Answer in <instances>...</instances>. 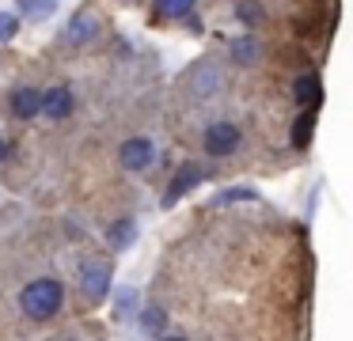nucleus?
<instances>
[{"mask_svg": "<svg viewBox=\"0 0 353 341\" xmlns=\"http://www.w3.org/2000/svg\"><path fill=\"white\" fill-rule=\"evenodd\" d=\"M61 300H65V288H61V280H54V277H39V280H31V285L23 288V296H19V303H23V311L31 318H54L57 311H61Z\"/></svg>", "mask_w": 353, "mask_h": 341, "instance_id": "obj_1", "label": "nucleus"}, {"mask_svg": "<svg viewBox=\"0 0 353 341\" xmlns=\"http://www.w3.org/2000/svg\"><path fill=\"white\" fill-rule=\"evenodd\" d=\"M236 148H239V129L232 125V121L209 125V133H205V152L209 156H232Z\"/></svg>", "mask_w": 353, "mask_h": 341, "instance_id": "obj_2", "label": "nucleus"}, {"mask_svg": "<svg viewBox=\"0 0 353 341\" xmlns=\"http://www.w3.org/2000/svg\"><path fill=\"white\" fill-rule=\"evenodd\" d=\"M80 288H84L88 300H103L110 292V265L107 262H88L80 269Z\"/></svg>", "mask_w": 353, "mask_h": 341, "instance_id": "obj_3", "label": "nucleus"}, {"mask_svg": "<svg viewBox=\"0 0 353 341\" xmlns=\"http://www.w3.org/2000/svg\"><path fill=\"white\" fill-rule=\"evenodd\" d=\"M152 159H156V148H152L148 136H130V141L122 144V167L125 171H145Z\"/></svg>", "mask_w": 353, "mask_h": 341, "instance_id": "obj_4", "label": "nucleus"}, {"mask_svg": "<svg viewBox=\"0 0 353 341\" xmlns=\"http://www.w3.org/2000/svg\"><path fill=\"white\" fill-rule=\"evenodd\" d=\"M95 34H99V12H95V8H80L69 23V42L84 45V42H92Z\"/></svg>", "mask_w": 353, "mask_h": 341, "instance_id": "obj_5", "label": "nucleus"}, {"mask_svg": "<svg viewBox=\"0 0 353 341\" xmlns=\"http://www.w3.org/2000/svg\"><path fill=\"white\" fill-rule=\"evenodd\" d=\"M201 178H205V171H201L198 163H183V171L175 174V182H171V186H168V194H163V205L171 209V205H175L183 194H190V189L198 186Z\"/></svg>", "mask_w": 353, "mask_h": 341, "instance_id": "obj_6", "label": "nucleus"}, {"mask_svg": "<svg viewBox=\"0 0 353 341\" xmlns=\"http://www.w3.org/2000/svg\"><path fill=\"white\" fill-rule=\"evenodd\" d=\"M39 114H50V118H69V114H72V91L69 87H50L46 95H42Z\"/></svg>", "mask_w": 353, "mask_h": 341, "instance_id": "obj_7", "label": "nucleus"}, {"mask_svg": "<svg viewBox=\"0 0 353 341\" xmlns=\"http://www.w3.org/2000/svg\"><path fill=\"white\" fill-rule=\"evenodd\" d=\"M292 99H296L300 106H315L323 99V83H319V76L315 72H304L296 83H292Z\"/></svg>", "mask_w": 353, "mask_h": 341, "instance_id": "obj_8", "label": "nucleus"}, {"mask_svg": "<svg viewBox=\"0 0 353 341\" xmlns=\"http://www.w3.org/2000/svg\"><path fill=\"white\" fill-rule=\"evenodd\" d=\"M39 106H42V95L34 87L12 91V114H16V118H34V114H39Z\"/></svg>", "mask_w": 353, "mask_h": 341, "instance_id": "obj_9", "label": "nucleus"}, {"mask_svg": "<svg viewBox=\"0 0 353 341\" xmlns=\"http://www.w3.org/2000/svg\"><path fill=\"white\" fill-rule=\"evenodd\" d=\"M312 129H315V114H300V118L292 121V133H289L292 148H307V144H312Z\"/></svg>", "mask_w": 353, "mask_h": 341, "instance_id": "obj_10", "label": "nucleus"}, {"mask_svg": "<svg viewBox=\"0 0 353 341\" xmlns=\"http://www.w3.org/2000/svg\"><path fill=\"white\" fill-rule=\"evenodd\" d=\"M133 235H137V224H133V220H118V224H110L107 239H110V247H114V250H125L133 242Z\"/></svg>", "mask_w": 353, "mask_h": 341, "instance_id": "obj_11", "label": "nucleus"}, {"mask_svg": "<svg viewBox=\"0 0 353 341\" xmlns=\"http://www.w3.org/2000/svg\"><path fill=\"white\" fill-rule=\"evenodd\" d=\"M137 322H141V330H145V333H160L163 326H168V315H163V307H145Z\"/></svg>", "mask_w": 353, "mask_h": 341, "instance_id": "obj_12", "label": "nucleus"}, {"mask_svg": "<svg viewBox=\"0 0 353 341\" xmlns=\"http://www.w3.org/2000/svg\"><path fill=\"white\" fill-rule=\"evenodd\" d=\"M232 53H236L239 65H251V61L259 57V42H254V38H232Z\"/></svg>", "mask_w": 353, "mask_h": 341, "instance_id": "obj_13", "label": "nucleus"}, {"mask_svg": "<svg viewBox=\"0 0 353 341\" xmlns=\"http://www.w3.org/2000/svg\"><path fill=\"white\" fill-rule=\"evenodd\" d=\"M254 189L251 186H232V189H221V194L213 197V205H232V201H254Z\"/></svg>", "mask_w": 353, "mask_h": 341, "instance_id": "obj_14", "label": "nucleus"}, {"mask_svg": "<svg viewBox=\"0 0 353 341\" xmlns=\"http://www.w3.org/2000/svg\"><path fill=\"white\" fill-rule=\"evenodd\" d=\"M156 8H160V15H168V19H183V15H190L194 0H156Z\"/></svg>", "mask_w": 353, "mask_h": 341, "instance_id": "obj_15", "label": "nucleus"}, {"mask_svg": "<svg viewBox=\"0 0 353 341\" xmlns=\"http://www.w3.org/2000/svg\"><path fill=\"white\" fill-rule=\"evenodd\" d=\"M19 30V19L12 12H0V42H8L12 34Z\"/></svg>", "mask_w": 353, "mask_h": 341, "instance_id": "obj_16", "label": "nucleus"}, {"mask_svg": "<svg viewBox=\"0 0 353 341\" xmlns=\"http://www.w3.org/2000/svg\"><path fill=\"white\" fill-rule=\"evenodd\" d=\"M236 12H239V19H243V23H259L262 19V4H254V0H243Z\"/></svg>", "mask_w": 353, "mask_h": 341, "instance_id": "obj_17", "label": "nucleus"}, {"mask_svg": "<svg viewBox=\"0 0 353 341\" xmlns=\"http://www.w3.org/2000/svg\"><path fill=\"white\" fill-rule=\"evenodd\" d=\"M137 303V292L133 288H118V311H130Z\"/></svg>", "mask_w": 353, "mask_h": 341, "instance_id": "obj_18", "label": "nucleus"}, {"mask_svg": "<svg viewBox=\"0 0 353 341\" xmlns=\"http://www.w3.org/2000/svg\"><path fill=\"white\" fill-rule=\"evenodd\" d=\"M4 159H8V144L0 141V163H4Z\"/></svg>", "mask_w": 353, "mask_h": 341, "instance_id": "obj_19", "label": "nucleus"}, {"mask_svg": "<svg viewBox=\"0 0 353 341\" xmlns=\"http://www.w3.org/2000/svg\"><path fill=\"white\" fill-rule=\"evenodd\" d=\"M160 341H186V338H160Z\"/></svg>", "mask_w": 353, "mask_h": 341, "instance_id": "obj_20", "label": "nucleus"}]
</instances>
